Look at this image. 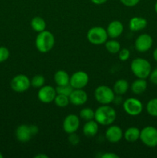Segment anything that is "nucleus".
Here are the masks:
<instances>
[{
    "mask_svg": "<svg viewBox=\"0 0 157 158\" xmlns=\"http://www.w3.org/2000/svg\"><path fill=\"white\" fill-rule=\"evenodd\" d=\"M117 114L112 106L108 105H101L95 110L94 120L103 126H109L116 120Z\"/></svg>",
    "mask_w": 157,
    "mask_h": 158,
    "instance_id": "f257e3e1",
    "label": "nucleus"
},
{
    "mask_svg": "<svg viewBox=\"0 0 157 158\" xmlns=\"http://www.w3.org/2000/svg\"><path fill=\"white\" fill-rule=\"evenodd\" d=\"M55 36L53 34L48 30H44L38 32L35 38V47L38 52L46 53L52 50L55 45Z\"/></svg>",
    "mask_w": 157,
    "mask_h": 158,
    "instance_id": "f03ea898",
    "label": "nucleus"
},
{
    "mask_svg": "<svg viewBox=\"0 0 157 158\" xmlns=\"http://www.w3.org/2000/svg\"><path fill=\"white\" fill-rule=\"evenodd\" d=\"M130 69L137 78L146 79L149 77L152 71V66L147 60L142 57H137L131 62Z\"/></svg>",
    "mask_w": 157,
    "mask_h": 158,
    "instance_id": "7ed1b4c3",
    "label": "nucleus"
},
{
    "mask_svg": "<svg viewBox=\"0 0 157 158\" xmlns=\"http://www.w3.org/2000/svg\"><path fill=\"white\" fill-rule=\"evenodd\" d=\"M115 94L112 88L106 85H101L95 88L94 91L95 100L101 105L110 104L113 102Z\"/></svg>",
    "mask_w": 157,
    "mask_h": 158,
    "instance_id": "20e7f679",
    "label": "nucleus"
},
{
    "mask_svg": "<svg viewBox=\"0 0 157 158\" xmlns=\"http://www.w3.org/2000/svg\"><path fill=\"white\" fill-rule=\"evenodd\" d=\"M86 38L91 44L99 46L105 44L109 36L105 28L102 26H93L87 32Z\"/></svg>",
    "mask_w": 157,
    "mask_h": 158,
    "instance_id": "39448f33",
    "label": "nucleus"
},
{
    "mask_svg": "<svg viewBox=\"0 0 157 158\" xmlns=\"http://www.w3.org/2000/svg\"><path fill=\"white\" fill-rule=\"evenodd\" d=\"M139 140L148 148L157 147V128L152 126H146L140 131Z\"/></svg>",
    "mask_w": 157,
    "mask_h": 158,
    "instance_id": "423d86ee",
    "label": "nucleus"
},
{
    "mask_svg": "<svg viewBox=\"0 0 157 158\" xmlns=\"http://www.w3.org/2000/svg\"><path fill=\"white\" fill-rule=\"evenodd\" d=\"M123 107L125 112L131 117L140 115L143 110V103L134 97H129L123 101Z\"/></svg>",
    "mask_w": 157,
    "mask_h": 158,
    "instance_id": "0eeeda50",
    "label": "nucleus"
},
{
    "mask_svg": "<svg viewBox=\"0 0 157 158\" xmlns=\"http://www.w3.org/2000/svg\"><path fill=\"white\" fill-rule=\"evenodd\" d=\"M10 86L15 93H25L31 86V81L29 77L24 74H18L12 79Z\"/></svg>",
    "mask_w": 157,
    "mask_h": 158,
    "instance_id": "6e6552de",
    "label": "nucleus"
},
{
    "mask_svg": "<svg viewBox=\"0 0 157 158\" xmlns=\"http://www.w3.org/2000/svg\"><path fill=\"white\" fill-rule=\"evenodd\" d=\"M89 81V75L83 70L76 71L70 77L69 84L73 89H83L88 85Z\"/></svg>",
    "mask_w": 157,
    "mask_h": 158,
    "instance_id": "1a4fd4ad",
    "label": "nucleus"
},
{
    "mask_svg": "<svg viewBox=\"0 0 157 158\" xmlns=\"http://www.w3.org/2000/svg\"><path fill=\"white\" fill-rule=\"evenodd\" d=\"M153 40L149 34L143 33L139 35L135 40L134 46L135 50L139 52H146L152 48Z\"/></svg>",
    "mask_w": 157,
    "mask_h": 158,
    "instance_id": "9d476101",
    "label": "nucleus"
},
{
    "mask_svg": "<svg viewBox=\"0 0 157 158\" xmlns=\"http://www.w3.org/2000/svg\"><path fill=\"white\" fill-rule=\"evenodd\" d=\"M56 89L53 86H49V85H44L39 88L37 94L38 100L43 103H52L55 100V97L56 96Z\"/></svg>",
    "mask_w": 157,
    "mask_h": 158,
    "instance_id": "9b49d317",
    "label": "nucleus"
},
{
    "mask_svg": "<svg viewBox=\"0 0 157 158\" xmlns=\"http://www.w3.org/2000/svg\"><path fill=\"white\" fill-rule=\"evenodd\" d=\"M80 126V118L76 114H69L65 117L62 123V128L68 134L75 133Z\"/></svg>",
    "mask_w": 157,
    "mask_h": 158,
    "instance_id": "f8f14e48",
    "label": "nucleus"
},
{
    "mask_svg": "<svg viewBox=\"0 0 157 158\" xmlns=\"http://www.w3.org/2000/svg\"><path fill=\"white\" fill-rule=\"evenodd\" d=\"M123 133L119 126L111 124L105 132V137L109 143H116L123 139Z\"/></svg>",
    "mask_w": 157,
    "mask_h": 158,
    "instance_id": "ddd939ff",
    "label": "nucleus"
},
{
    "mask_svg": "<svg viewBox=\"0 0 157 158\" xmlns=\"http://www.w3.org/2000/svg\"><path fill=\"white\" fill-rule=\"evenodd\" d=\"M69 97L70 103L74 106H83L88 100L87 93L83 89H73Z\"/></svg>",
    "mask_w": 157,
    "mask_h": 158,
    "instance_id": "4468645a",
    "label": "nucleus"
},
{
    "mask_svg": "<svg viewBox=\"0 0 157 158\" xmlns=\"http://www.w3.org/2000/svg\"><path fill=\"white\" fill-rule=\"evenodd\" d=\"M17 140L21 143H27L33 137L31 132L30 127L28 124H21L16 128L15 132Z\"/></svg>",
    "mask_w": 157,
    "mask_h": 158,
    "instance_id": "2eb2a0df",
    "label": "nucleus"
},
{
    "mask_svg": "<svg viewBox=\"0 0 157 158\" xmlns=\"http://www.w3.org/2000/svg\"><path fill=\"white\" fill-rule=\"evenodd\" d=\"M106 29L109 38L117 39L123 34L124 26L119 20H113L109 23Z\"/></svg>",
    "mask_w": 157,
    "mask_h": 158,
    "instance_id": "dca6fc26",
    "label": "nucleus"
},
{
    "mask_svg": "<svg viewBox=\"0 0 157 158\" xmlns=\"http://www.w3.org/2000/svg\"><path fill=\"white\" fill-rule=\"evenodd\" d=\"M147 26V20L139 16H134L129 22V28L132 32H139Z\"/></svg>",
    "mask_w": 157,
    "mask_h": 158,
    "instance_id": "f3484780",
    "label": "nucleus"
},
{
    "mask_svg": "<svg viewBox=\"0 0 157 158\" xmlns=\"http://www.w3.org/2000/svg\"><path fill=\"white\" fill-rule=\"evenodd\" d=\"M99 123L95 120L86 121L83 127V133L86 137H93L98 134Z\"/></svg>",
    "mask_w": 157,
    "mask_h": 158,
    "instance_id": "a211bd4d",
    "label": "nucleus"
},
{
    "mask_svg": "<svg viewBox=\"0 0 157 158\" xmlns=\"http://www.w3.org/2000/svg\"><path fill=\"white\" fill-rule=\"evenodd\" d=\"M131 91L135 95H140L143 94L147 89V82L146 79L138 78L134 80L130 86Z\"/></svg>",
    "mask_w": 157,
    "mask_h": 158,
    "instance_id": "6ab92c4d",
    "label": "nucleus"
},
{
    "mask_svg": "<svg viewBox=\"0 0 157 158\" xmlns=\"http://www.w3.org/2000/svg\"><path fill=\"white\" fill-rule=\"evenodd\" d=\"M140 130L136 127H130L123 133V137L129 143H134L139 140Z\"/></svg>",
    "mask_w": 157,
    "mask_h": 158,
    "instance_id": "aec40b11",
    "label": "nucleus"
},
{
    "mask_svg": "<svg viewBox=\"0 0 157 158\" xmlns=\"http://www.w3.org/2000/svg\"><path fill=\"white\" fill-rule=\"evenodd\" d=\"M70 77L66 70L59 69L54 74V81L57 86H65L69 84Z\"/></svg>",
    "mask_w": 157,
    "mask_h": 158,
    "instance_id": "412c9836",
    "label": "nucleus"
},
{
    "mask_svg": "<svg viewBox=\"0 0 157 158\" xmlns=\"http://www.w3.org/2000/svg\"><path fill=\"white\" fill-rule=\"evenodd\" d=\"M129 88V83L127 80H124V79H119V80H116L113 85V89L114 93L115 95H123L126 94L128 91Z\"/></svg>",
    "mask_w": 157,
    "mask_h": 158,
    "instance_id": "4be33fe9",
    "label": "nucleus"
},
{
    "mask_svg": "<svg viewBox=\"0 0 157 158\" xmlns=\"http://www.w3.org/2000/svg\"><path fill=\"white\" fill-rule=\"evenodd\" d=\"M31 27L32 30L36 32H42L46 29V23L43 18L40 16H35L31 20Z\"/></svg>",
    "mask_w": 157,
    "mask_h": 158,
    "instance_id": "5701e85b",
    "label": "nucleus"
},
{
    "mask_svg": "<svg viewBox=\"0 0 157 158\" xmlns=\"http://www.w3.org/2000/svg\"><path fill=\"white\" fill-rule=\"evenodd\" d=\"M105 47L109 53L116 54L121 49V45L115 39H112L110 40H107L105 43Z\"/></svg>",
    "mask_w": 157,
    "mask_h": 158,
    "instance_id": "b1692460",
    "label": "nucleus"
},
{
    "mask_svg": "<svg viewBox=\"0 0 157 158\" xmlns=\"http://www.w3.org/2000/svg\"><path fill=\"white\" fill-rule=\"evenodd\" d=\"M94 117H95V110L90 107L83 108L79 112V118L84 121L94 120Z\"/></svg>",
    "mask_w": 157,
    "mask_h": 158,
    "instance_id": "393cba45",
    "label": "nucleus"
},
{
    "mask_svg": "<svg viewBox=\"0 0 157 158\" xmlns=\"http://www.w3.org/2000/svg\"><path fill=\"white\" fill-rule=\"evenodd\" d=\"M54 103L58 107H66L70 103L69 101V97L68 96L62 95V94H57L56 96L55 97V100H54Z\"/></svg>",
    "mask_w": 157,
    "mask_h": 158,
    "instance_id": "a878e982",
    "label": "nucleus"
},
{
    "mask_svg": "<svg viewBox=\"0 0 157 158\" xmlns=\"http://www.w3.org/2000/svg\"><path fill=\"white\" fill-rule=\"evenodd\" d=\"M146 111L153 117H157V98L151 99L146 104Z\"/></svg>",
    "mask_w": 157,
    "mask_h": 158,
    "instance_id": "bb28decb",
    "label": "nucleus"
},
{
    "mask_svg": "<svg viewBox=\"0 0 157 158\" xmlns=\"http://www.w3.org/2000/svg\"><path fill=\"white\" fill-rule=\"evenodd\" d=\"M31 86L34 88H41L46 83V79L42 75H35L30 80Z\"/></svg>",
    "mask_w": 157,
    "mask_h": 158,
    "instance_id": "cd10ccee",
    "label": "nucleus"
},
{
    "mask_svg": "<svg viewBox=\"0 0 157 158\" xmlns=\"http://www.w3.org/2000/svg\"><path fill=\"white\" fill-rule=\"evenodd\" d=\"M56 93L59 94H62V95H66L69 97L71 94L72 91L73 90V88L72 87L70 84L65 85V86H57L56 88Z\"/></svg>",
    "mask_w": 157,
    "mask_h": 158,
    "instance_id": "c85d7f7f",
    "label": "nucleus"
},
{
    "mask_svg": "<svg viewBox=\"0 0 157 158\" xmlns=\"http://www.w3.org/2000/svg\"><path fill=\"white\" fill-rule=\"evenodd\" d=\"M118 56L119 60L122 62H126L130 57V51L129 49H126V48H123L119 50V52H118Z\"/></svg>",
    "mask_w": 157,
    "mask_h": 158,
    "instance_id": "c756f323",
    "label": "nucleus"
},
{
    "mask_svg": "<svg viewBox=\"0 0 157 158\" xmlns=\"http://www.w3.org/2000/svg\"><path fill=\"white\" fill-rule=\"evenodd\" d=\"M10 52L6 46H0V63L6 62L9 58Z\"/></svg>",
    "mask_w": 157,
    "mask_h": 158,
    "instance_id": "7c9ffc66",
    "label": "nucleus"
},
{
    "mask_svg": "<svg viewBox=\"0 0 157 158\" xmlns=\"http://www.w3.org/2000/svg\"><path fill=\"white\" fill-rule=\"evenodd\" d=\"M68 140H69V142L70 143L71 145H72V146H76L80 142V137L75 133H72V134H69Z\"/></svg>",
    "mask_w": 157,
    "mask_h": 158,
    "instance_id": "2f4dec72",
    "label": "nucleus"
},
{
    "mask_svg": "<svg viewBox=\"0 0 157 158\" xmlns=\"http://www.w3.org/2000/svg\"><path fill=\"white\" fill-rule=\"evenodd\" d=\"M120 2L126 7H134L139 4L140 0H119Z\"/></svg>",
    "mask_w": 157,
    "mask_h": 158,
    "instance_id": "473e14b6",
    "label": "nucleus"
},
{
    "mask_svg": "<svg viewBox=\"0 0 157 158\" xmlns=\"http://www.w3.org/2000/svg\"><path fill=\"white\" fill-rule=\"evenodd\" d=\"M149 77L151 83L155 85H157V67L154 69L153 70L151 71Z\"/></svg>",
    "mask_w": 157,
    "mask_h": 158,
    "instance_id": "72a5a7b5",
    "label": "nucleus"
},
{
    "mask_svg": "<svg viewBox=\"0 0 157 158\" xmlns=\"http://www.w3.org/2000/svg\"><path fill=\"white\" fill-rule=\"evenodd\" d=\"M102 158H119V155L112 152H106L102 155Z\"/></svg>",
    "mask_w": 157,
    "mask_h": 158,
    "instance_id": "f704fd0d",
    "label": "nucleus"
},
{
    "mask_svg": "<svg viewBox=\"0 0 157 158\" xmlns=\"http://www.w3.org/2000/svg\"><path fill=\"white\" fill-rule=\"evenodd\" d=\"M29 127H30V130H31V132H32V135L35 136V135H36V134H38V131H39L38 126H36V125H35V124H30L29 125Z\"/></svg>",
    "mask_w": 157,
    "mask_h": 158,
    "instance_id": "c9c22d12",
    "label": "nucleus"
},
{
    "mask_svg": "<svg viewBox=\"0 0 157 158\" xmlns=\"http://www.w3.org/2000/svg\"><path fill=\"white\" fill-rule=\"evenodd\" d=\"M112 103H114L115 104H116V105H119L120 103H123V100H122V98H121V95H116V96H115Z\"/></svg>",
    "mask_w": 157,
    "mask_h": 158,
    "instance_id": "e433bc0d",
    "label": "nucleus"
},
{
    "mask_svg": "<svg viewBox=\"0 0 157 158\" xmlns=\"http://www.w3.org/2000/svg\"><path fill=\"white\" fill-rule=\"evenodd\" d=\"M93 4L97 5V6H100V5H103L104 3H106L108 0H90Z\"/></svg>",
    "mask_w": 157,
    "mask_h": 158,
    "instance_id": "4c0bfd02",
    "label": "nucleus"
},
{
    "mask_svg": "<svg viewBox=\"0 0 157 158\" xmlns=\"http://www.w3.org/2000/svg\"><path fill=\"white\" fill-rule=\"evenodd\" d=\"M35 158H49V156L44 154H38L35 155Z\"/></svg>",
    "mask_w": 157,
    "mask_h": 158,
    "instance_id": "58836bf2",
    "label": "nucleus"
},
{
    "mask_svg": "<svg viewBox=\"0 0 157 158\" xmlns=\"http://www.w3.org/2000/svg\"><path fill=\"white\" fill-rule=\"evenodd\" d=\"M152 57H153L154 60H155V62H157V48H155V49H154L153 52H152Z\"/></svg>",
    "mask_w": 157,
    "mask_h": 158,
    "instance_id": "ea45409f",
    "label": "nucleus"
},
{
    "mask_svg": "<svg viewBox=\"0 0 157 158\" xmlns=\"http://www.w3.org/2000/svg\"><path fill=\"white\" fill-rule=\"evenodd\" d=\"M154 9H155V12L157 13V1H156V2H155V6H154Z\"/></svg>",
    "mask_w": 157,
    "mask_h": 158,
    "instance_id": "a19ab883",
    "label": "nucleus"
},
{
    "mask_svg": "<svg viewBox=\"0 0 157 158\" xmlns=\"http://www.w3.org/2000/svg\"><path fill=\"white\" fill-rule=\"evenodd\" d=\"M0 158H3V155L1 152H0Z\"/></svg>",
    "mask_w": 157,
    "mask_h": 158,
    "instance_id": "79ce46f5",
    "label": "nucleus"
}]
</instances>
